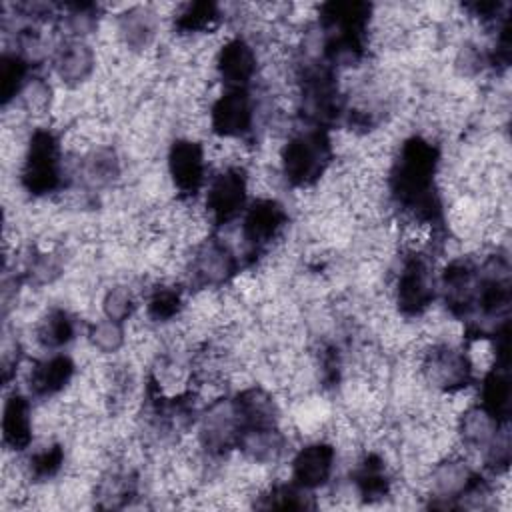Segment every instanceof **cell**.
I'll use <instances>...</instances> for the list:
<instances>
[{"mask_svg":"<svg viewBox=\"0 0 512 512\" xmlns=\"http://www.w3.org/2000/svg\"><path fill=\"white\" fill-rule=\"evenodd\" d=\"M370 6L364 2H330L320 6L324 52L334 62H358L368 38Z\"/></svg>","mask_w":512,"mask_h":512,"instance_id":"6da1fadb","label":"cell"},{"mask_svg":"<svg viewBox=\"0 0 512 512\" xmlns=\"http://www.w3.org/2000/svg\"><path fill=\"white\" fill-rule=\"evenodd\" d=\"M332 160V142L322 128L298 132L280 148V174L294 188L316 184Z\"/></svg>","mask_w":512,"mask_h":512,"instance_id":"7a4b0ae2","label":"cell"},{"mask_svg":"<svg viewBox=\"0 0 512 512\" xmlns=\"http://www.w3.org/2000/svg\"><path fill=\"white\" fill-rule=\"evenodd\" d=\"M62 176L60 140L52 130L36 128L28 140L22 160V188L32 196H48L62 186Z\"/></svg>","mask_w":512,"mask_h":512,"instance_id":"3957f363","label":"cell"},{"mask_svg":"<svg viewBox=\"0 0 512 512\" xmlns=\"http://www.w3.org/2000/svg\"><path fill=\"white\" fill-rule=\"evenodd\" d=\"M418 372L422 380L436 392L450 396L470 386L474 366L466 352L456 346L438 342L418 348Z\"/></svg>","mask_w":512,"mask_h":512,"instance_id":"277c9868","label":"cell"},{"mask_svg":"<svg viewBox=\"0 0 512 512\" xmlns=\"http://www.w3.org/2000/svg\"><path fill=\"white\" fill-rule=\"evenodd\" d=\"M248 176L240 164H226L208 178L204 216L208 224L226 226L246 210Z\"/></svg>","mask_w":512,"mask_h":512,"instance_id":"5b68a950","label":"cell"},{"mask_svg":"<svg viewBox=\"0 0 512 512\" xmlns=\"http://www.w3.org/2000/svg\"><path fill=\"white\" fill-rule=\"evenodd\" d=\"M394 298L398 310L408 316H422L434 300V276L422 252H406L396 276Z\"/></svg>","mask_w":512,"mask_h":512,"instance_id":"8992f818","label":"cell"},{"mask_svg":"<svg viewBox=\"0 0 512 512\" xmlns=\"http://www.w3.org/2000/svg\"><path fill=\"white\" fill-rule=\"evenodd\" d=\"M256 104L248 88H226L210 106V128L222 140H240L254 126Z\"/></svg>","mask_w":512,"mask_h":512,"instance_id":"52a82bcc","label":"cell"},{"mask_svg":"<svg viewBox=\"0 0 512 512\" xmlns=\"http://www.w3.org/2000/svg\"><path fill=\"white\" fill-rule=\"evenodd\" d=\"M208 156L200 142L192 138H176L168 150V174L174 188L186 196L194 198L206 184Z\"/></svg>","mask_w":512,"mask_h":512,"instance_id":"ba28073f","label":"cell"},{"mask_svg":"<svg viewBox=\"0 0 512 512\" xmlns=\"http://www.w3.org/2000/svg\"><path fill=\"white\" fill-rule=\"evenodd\" d=\"M236 270V254L226 242L206 238L194 246L190 276L200 288H222L236 276Z\"/></svg>","mask_w":512,"mask_h":512,"instance_id":"9c48e42d","label":"cell"},{"mask_svg":"<svg viewBox=\"0 0 512 512\" xmlns=\"http://www.w3.org/2000/svg\"><path fill=\"white\" fill-rule=\"evenodd\" d=\"M288 224V212L276 198L264 196L254 200L242 218V240L250 252H260L282 234Z\"/></svg>","mask_w":512,"mask_h":512,"instance_id":"30bf717a","label":"cell"},{"mask_svg":"<svg viewBox=\"0 0 512 512\" xmlns=\"http://www.w3.org/2000/svg\"><path fill=\"white\" fill-rule=\"evenodd\" d=\"M336 466V448L332 442L316 440L300 448L290 464L292 482L306 492L322 488L332 478Z\"/></svg>","mask_w":512,"mask_h":512,"instance_id":"8fae6325","label":"cell"},{"mask_svg":"<svg viewBox=\"0 0 512 512\" xmlns=\"http://www.w3.org/2000/svg\"><path fill=\"white\" fill-rule=\"evenodd\" d=\"M52 68L64 86L78 88L92 78L96 70V52L84 38H68L56 48Z\"/></svg>","mask_w":512,"mask_h":512,"instance_id":"7c38bea8","label":"cell"},{"mask_svg":"<svg viewBox=\"0 0 512 512\" xmlns=\"http://www.w3.org/2000/svg\"><path fill=\"white\" fill-rule=\"evenodd\" d=\"M216 74L226 88H246L256 76V52L244 38H228L214 58Z\"/></svg>","mask_w":512,"mask_h":512,"instance_id":"4fadbf2b","label":"cell"},{"mask_svg":"<svg viewBox=\"0 0 512 512\" xmlns=\"http://www.w3.org/2000/svg\"><path fill=\"white\" fill-rule=\"evenodd\" d=\"M160 30V14L152 6H132L118 14L116 36L128 52H146Z\"/></svg>","mask_w":512,"mask_h":512,"instance_id":"5bb4252c","label":"cell"},{"mask_svg":"<svg viewBox=\"0 0 512 512\" xmlns=\"http://www.w3.org/2000/svg\"><path fill=\"white\" fill-rule=\"evenodd\" d=\"M74 362L66 354H52L38 360L28 374V388L36 398H52L60 394L74 378Z\"/></svg>","mask_w":512,"mask_h":512,"instance_id":"9a60e30c","label":"cell"},{"mask_svg":"<svg viewBox=\"0 0 512 512\" xmlns=\"http://www.w3.org/2000/svg\"><path fill=\"white\" fill-rule=\"evenodd\" d=\"M2 440L14 452L26 450L32 442V406L20 392H12L4 402Z\"/></svg>","mask_w":512,"mask_h":512,"instance_id":"2e32d148","label":"cell"},{"mask_svg":"<svg viewBox=\"0 0 512 512\" xmlns=\"http://www.w3.org/2000/svg\"><path fill=\"white\" fill-rule=\"evenodd\" d=\"M478 406L484 408L498 422H508L510 412V380H508V356H500L486 370Z\"/></svg>","mask_w":512,"mask_h":512,"instance_id":"e0dca14e","label":"cell"},{"mask_svg":"<svg viewBox=\"0 0 512 512\" xmlns=\"http://www.w3.org/2000/svg\"><path fill=\"white\" fill-rule=\"evenodd\" d=\"M506 422H498L492 418L484 408L470 406L466 408L458 420H456V430L460 436V442L466 450H478L484 452L486 446L492 442L496 432L504 426Z\"/></svg>","mask_w":512,"mask_h":512,"instance_id":"ac0fdd59","label":"cell"},{"mask_svg":"<svg viewBox=\"0 0 512 512\" xmlns=\"http://www.w3.org/2000/svg\"><path fill=\"white\" fill-rule=\"evenodd\" d=\"M74 318L64 308L46 310L34 328V338L44 350H58L74 340Z\"/></svg>","mask_w":512,"mask_h":512,"instance_id":"d6986e66","label":"cell"},{"mask_svg":"<svg viewBox=\"0 0 512 512\" xmlns=\"http://www.w3.org/2000/svg\"><path fill=\"white\" fill-rule=\"evenodd\" d=\"M80 176L90 186H110L120 176V160L118 154L108 146L92 148L84 154L80 164Z\"/></svg>","mask_w":512,"mask_h":512,"instance_id":"ffe728a7","label":"cell"},{"mask_svg":"<svg viewBox=\"0 0 512 512\" xmlns=\"http://www.w3.org/2000/svg\"><path fill=\"white\" fill-rule=\"evenodd\" d=\"M220 20V10L212 2H190L176 10L174 28L182 36H196L214 30Z\"/></svg>","mask_w":512,"mask_h":512,"instance_id":"44dd1931","label":"cell"},{"mask_svg":"<svg viewBox=\"0 0 512 512\" xmlns=\"http://www.w3.org/2000/svg\"><path fill=\"white\" fill-rule=\"evenodd\" d=\"M182 308H184L182 290L172 284H160L152 288L146 300V316L158 324L172 322L182 314Z\"/></svg>","mask_w":512,"mask_h":512,"instance_id":"7402d4cb","label":"cell"},{"mask_svg":"<svg viewBox=\"0 0 512 512\" xmlns=\"http://www.w3.org/2000/svg\"><path fill=\"white\" fill-rule=\"evenodd\" d=\"M28 86V60L22 54H4L0 62V94L8 106Z\"/></svg>","mask_w":512,"mask_h":512,"instance_id":"603a6c76","label":"cell"},{"mask_svg":"<svg viewBox=\"0 0 512 512\" xmlns=\"http://www.w3.org/2000/svg\"><path fill=\"white\" fill-rule=\"evenodd\" d=\"M62 466H64V448L58 442H50L44 448L30 454L26 472L36 482H44L54 478L62 470Z\"/></svg>","mask_w":512,"mask_h":512,"instance_id":"cb8c5ba5","label":"cell"},{"mask_svg":"<svg viewBox=\"0 0 512 512\" xmlns=\"http://www.w3.org/2000/svg\"><path fill=\"white\" fill-rule=\"evenodd\" d=\"M88 340L94 350L100 354H114L118 352L126 342V332L122 328V322L100 318L90 324L88 328Z\"/></svg>","mask_w":512,"mask_h":512,"instance_id":"d4e9b609","label":"cell"},{"mask_svg":"<svg viewBox=\"0 0 512 512\" xmlns=\"http://www.w3.org/2000/svg\"><path fill=\"white\" fill-rule=\"evenodd\" d=\"M102 314L104 318L116 320V322H126L136 308V296L130 286L126 284H116L108 288L102 296Z\"/></svg>","mask_w":512,"mask_h":512,"instance_id":"484cf974","label":"cell"}]
</instances>
